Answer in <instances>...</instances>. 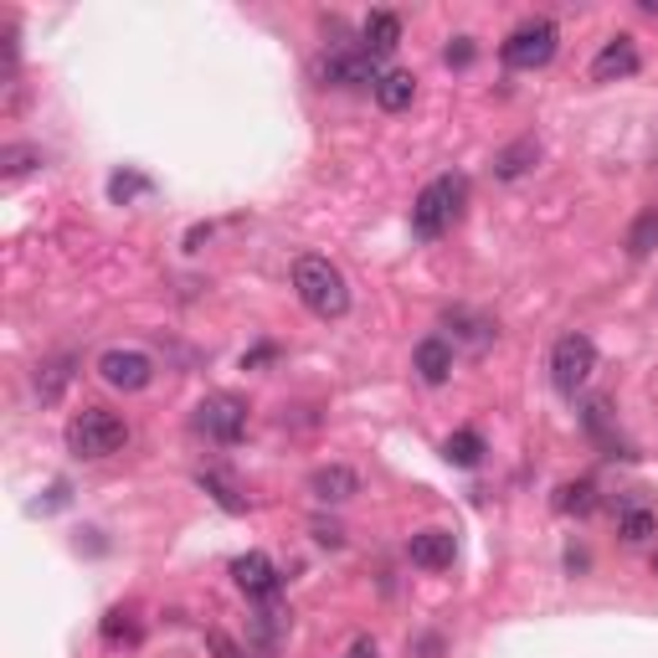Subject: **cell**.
I'll return each mask as SVG.
<instances>
[{
    "label": "cell",
    "mask_w": 658,
    "mask_h": 658,
    "mask_svg": "<svg viewBox=\"0 0 658 658\" xmlns=\"http://www.w3.org/2000/svg\"><path fill=\"white\" fill-rule=\"evenodd\" d=\"M201 489H206V494H217V504H221V509H232V515H242V509H248V500H237V489L227 484L221 473H201Z\"/></svg>",
    "instance_id": "603a6c76"
},
{
    "label": "cell",
    "mask_w": 658,
    "mask_h": 658,
    "mask_svg": "<svg viewBox=\"0 0 658 658\" xmlns=\"http://www.w3.org/2000/svg\"><path fill=\"white\" fill-rule=\"evenodd\" d=\"M32 165H42V150H32V144H11V150L0 155V171L11 175V180H17V175H26Z\"/></svg>",
    "instance_id": "7402d4cb"
},
{
    "label": "cell",
    "mask_w": 658,
    "mask_h": 658,
    "mask_svg": "<svg viewBox=\"0 0 658 658\" xmlns=\"http://www.w3.org/2000/svg\"><path fill=\"white\" fill-rule=\"evenodd\" d=\"M448 63H453V67L473 63V42H469V36H458V47H448Z\"/></svg>",
    "instance_id": "484cf974"
},
{
    "label": "cell",
    "mask_w": 658,
    "mask_h": 658,
    "mask_svg": "<svg viewBox=\"0 0 658 658\" xmlns=\"http://www.w3.org/2000/svg\"><path fill=\"white\" fill-rule=\"evenodd\" d=\"M617 530H623V540L643 546V540H648V535L658 530V519H654V509H643V504H627L623 519H617Z\"/></svg>",
    "instance_id": "44dd1931"
},
{
    "label": "cell",
    "mask_w": 658,
    "mask_h": 658,
    "mask_svg": "<svg viewBox=\"0 0 658 658\" xmlns=\"http://www.w3.org/2000/svg\"><path fill=\"white\" fill-rule=\"evenodd\" d=\"M556 509H561V515H592V509H596V484H592V479L561 484V489H556Z\"/></svg>",
    "instance_id": "ac0fdd59"
},
{
    "label": "cell",
    "mask_w": 658,
    "mask_h": 658,
    "mask_svg": "<svg viewBox=\"0 0 658 658\" xmlns=\"http://www.w3.org/2000/svg\"><path fill=\"white\" fill-rule=\"evenodd\" d=\"M319 78L329 83V88H376L386 73L376 67V57L371 52H329L325 63H319Z\"/></svg>",
    "instance_id": "ba28073f"
},
{
    "label": "cell",
    "mask_w": 658,
    "mask_h": 658,
    "mask_svg": "<svg viewBox=\"0 0 658 658\" xmlns=\"http://www.w3.org/2000/svg\"><path fill=\"white\" fill-rule=\"evenodd\" d=\"M412 566H423V571H448L458 556V540L453 530H417L412 535Z\"/></svg>",
    "instance_id": "9c48e42d"
},
{
    "label": "cell",
    "mask_w": 658,
    "mask_h": 658,
    "mask_svg": "<svg viewBox=\"0 0 658 658\" xmlns=\"http://www.w3.org/2000/svg\"><path fill=\"white\" fill-rule=\"evenodd\" d=\"M346 658H376V643H371V638H355V643H350V654Z\"/></svg>",
    "instance_id": "4316f807"
},
{
    "label": "cell",
    "mask_w": 658,
    "mask_h": 658,
    "mask_svg": "<svg viewBox=\"0 0 658 658\" xmlns=\"http://www.w3.org/2000/svg\"><path fill=\"white\" fill-rule=\"evenodd\" d=\"M361 36H365V52H371V57H386V52H396V42H402V17H396V11H371Z\"/></svg>",
    "instance_id": "5bb4252c"
},
{
    "label": "cell",
    "mask_w": 658,
    "mask_h": 658,
    "mask_svg": "<svg viewBox=\"0 0 658 658\" xmlns=\"http://www.w3.org/2000/svg\"><path fill=\"white\" fill-rule=\"evenodd\" d=\"M633 73H638V47H633V36H612L607 47L592 57L596 83H617V78H633Z\"/></svg>",
    "instance_id": "30bf717a"
},
{
    "label": "cell",
    "mask_w": 658,
    "mask_h": 658,
    "mask_svg": "<svg viewBox=\"0 0 658 658\" xmlns=\"http://www.w3.org/2000/svg\"><path fill=\"white\" fill-rule=\"evenodd\" d=\"M412 98H417V78H412V73H386V78L376 83V103L386 113L412 109Z\"/></svg>",
    "instance_id": "9a60e30c"
},
{
    "label": "cell",
    "mask_w": 658,
    "mask_h": 658,
    "mask_svg": "<svg viewBox=\"0 0 658 658\" xmlns=\"http://www.w3.org/2000/svg\"><path fill=\"white\" fill-rule=\"evenodd\" d=\"M355 489H361V479L346 463H325V469L309 473V494L319 504H346V500H355Z\"/></svg>",
    "instance_id": "8fae6325"
},
{
    "label": "cell",
    "mask_w": 658,
    "mask_h": 658,
    "mask_svg": "<svg viewBox=\"0 0 658 658\" xmlns=\"http://www.w3.org/2000/svg\"><path fill=\"white\" fill-rule=\"evenodd\" d=\"M540 160V140H515L509 150H500L494 155V175H504V180H515V175H525Z\"/></svg>",
    "instance_id": "2e32d148"
},
{
    "label": "cell",
    "mask_w": 658,
    "mask_h": 658,
    "mask_svg": "<svg viewBox=\"0 0 658 658\" xmlns=\"http://www.w3.org/2000/svg\"><path fill=\"white\" fill-rule=\"evenodd\" d=\"M596 371V346L586 335H561L556 350H550V386L561 396H577Z\"/></svg>",
    "instance_id": "5b68a950"
},
{
    "label": "cell",
    "mask_w": 658,
    "mask_h": 658,
    "mask_svg": "<svg viewBox=\"0 0 658 658\" xmlns=\"http://www.w3.org/2000/svg\"><path fill=\"white\" fill-rule=\"evenodd\" d=\"M67 381H73V361L57 355V361H47L36 371V396H42V402H57V396L67 392Z\"/></svg>",
    "instance_id": "d6986e66"
},
{
    "label": "cell",
    "mask_w": 658,
    "mask_h": 658,
    "mask_svg": "<svg viewBox=\"0 0 658 658\" xmlns=\"http://www.w3.org/2000/svg\"><path fill=\"white\" fill-rule=\"evenodd\" d=\"M98 376L109 381L113 392H144L155 381V361L144 350H103L98 355Z\"/></svg>",
    "instance_id": "52a82bcc"
},
{
    "label": "cell",
    "mask_w": 658,
    "mask_h": 658,
    "mask_svg": "<svg viewBox=\"0 0 658 658\" xmlns=\"http://www.w3.org/2000/svg\"><path fill=\"white\" fill-rule=\"evenodd\" d=\"M658 248V206H648L638 221H633V232H627V252L633 257H648Z\"/></svg>",
    "instance_id": "ffe728a7"
},
{
    "label": "cell",
    "mask_w": 658,
    "mask_h": 658,
    "mask_svg": "<svg viewBox=\"0 0 658 658\" xmlns=\"http://www.w3.org/2000/svg\"><path fill=\"white\" fill-rule=\"evenodd\" d=\"M556 47H561V26L546 17L525 21V26H515V32L504 36V63L515 67V73H535V67H546L550 57H556Z\"/></svg>",
    "instance_id": "277c9868"
},
{
    "label": "cell",
    "mask_w": 658,
    "mask_h": 658,
    "mask_svg": "<svg viewBox=\"0 0 658 658\" xmlns=\"http://www.w3.org/2000/svg\"><path fill=\"white\" fill-rule=\"evenodd\" d=\"M442 458L458 463V469H479V458H484V438H479L473 427H463V432H453V438L442 442Z\"/></svg>",
    "instance_id": "e0dca14e"
},
{
    "label": "cell",
    "mask_w": 658,
    "mask_h": 658,
    "mask_svg": "<svg viewBox=\"0 0 658 658\" xmlns=\"http://www.w3.org/2000/svg\"><path fill=\"white\" fill-rule=\"evenodd\" d=\"M196 427L217 442H237L248 432V402H242V396H227V392L206 396L201 407H196Z\"/></svg>",
    "instance_id": "8992f818"
},
{
    "label": "cell",
    "mask_w": 658,
    "mask_h": 658,
    "mask_svg": "<svg viewBox=\"0 0 658 658\" xmlns=\"http://www.w3.org/2000/svg\"><path fill=\"white\" fill-rule=\"evenodd\" d=\"M463 196H469V186H463L458 175H438V180H427L423 196H417V206H412V232L423 237V242L442 237L458 221V211H463Z\"/></svg>",
    "instance_id": "3957f363"
},
{
    "label": "cell",
    "mask_w": 658,
    "mask_h": 658,
    "mask_svg": "<svg viewBox=\"0 0 658 658\" xmlns=\"http://www.w3.org/2000/svg\"><path fill=\"white\" fill-rule=\"evenodd\" d=\"M314 535H319V546H346V530H340V525H335V519H319V525H314Z\"/></svg>",
    "instance_id": "d4e9b609"
},
{
    "label": "cell",
    "mask_w": 658,
    "mask_h": 658,
    "mask_svg": "<svg viewBox=\"0 0 658 658\" xmlns=\"http://www.w3.org/2000/svg\"><path fill=\"white\" fill-rule=\"evenodd\" d=\"M294 294L298 304L319 319H340L350 309V283L329 257H298L294 263Z\"/></svg>",
    "instance_id": "6da1fadb"
},
{
    "label": "cell",
    "mask_w": 658,
    "mask_h": 658,
    "mask_svg": "<svg viewBox=\"0 0 658 658\" xmlns=\"http://www.w3.org/2000/svg\"><path fill=\"white\" fill-rule=\"evenodd\" d=\"M412 365H417V376H423L427 386H442V381L453 376V346L432 335V340H423V346H417V355H412Z\"/></svg>",
    "instance_id": "4fadbf2b"
},
{
    "label": "cell",
    "mask_w": 658,
    "mask_h": 658,
    "mask_svg": "<svg viewBox=\"0 0 658 658\" xmlns=\"http://www.w3.org/2000/svg\"><path fill=\"white\" fill-rule=\"evenodd\" d=\"M232 577H237V586H242L248 596H273V592H278V566L267 561L263 550L242 556V561L232 566Z\"/></svg>",
    "instance_id": "7c38bea8"
},
{
    "label": "cell",
    "mask_w": 658,
    "mask_h": 658,
    "mask_svg": "<svg viewBox=\"0 0 658 658\" xmlns=\"http://www.w3.org/2000/svg\"><path fill=\"white\" fill-rule=\"evenodd\" d=\"M124 442H129L124 417H113V412H103V407H83L78 417L67 423V453L88 458V463H98V458H113Z\"/></svg>",
    "instance_id": "7a4b0ae2"
},
{
    "label": "cell",
    "mask_w": 658,
    "mask_h": 658,
    "mask_svg": "<svg viewBox=\"0 0 658 658\" xmlns=\"http://www.w3.org/2000/svg\"><path fill=\"white\" fill-rule=\"evenodd\" d=\"M144 190H150V180H144V175H113V180H109L113 201H134V196H144Z\"/></svg>",
    "instance_id": "cb8c5ba5"
}]
</instances>
